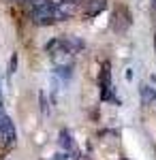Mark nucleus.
Listing matches in <instances>:
<instances>
[{
  "label": "nucleus",
  "mask_w": 156,
  "mask_h": 160,
  "mask_svg": "<svg viewBox=\"0 0 156 160\" xmlns=\"http://www.w3.org/2000/svg\"><path fill=\"white\" fill-rule=\"evenodd\" d=\"M13 143H15V126H13L11 118L0 107V149L11 148Z\"/></svg>",
  "instance_id": "nucleus-3"
},
{
  "label": "nucleus",
  "mask_w": 156,
  "mask_h": 160,
  "mask_svg": "<svg viewBox=\"0 0 156 160\" xmlns=\"http://www.w3.org/2000/svg\"><path fill=\"white\" fill-rule=\"evenodd\" d=\"M122 160H128V158H122Z\"/></svg>",
  "instance_id": "nucleus-12"
},
{
  "label": "nucleus",
  "mask_w": 156,
  "mask_h": 160,
  "mask_svg": "<svg viewBox=\"0 0 156 160\" xmlns=\"http://www.w3.org/2000/svg\"><path fill=\"white\" fill-rule=\"evenodd\" d=\"M98 88H101V98L103 100H113V102H118V98L113 96V88H111V66H109V62H105L103 68H101Z\"/></svg>",
  "instance_id": "nucleus-4"
},
{
  "label": "nucleus",
  "mask_w": 156,
  "mask_h": 160,
  "mask_svg": "<svg viewBox=\"0 0 156 160\" xmlns=\"http://www.w3.org/2000/svg\"><path fill=\"white\" fill-rule=\"evenodd\" d=\"M60 145L66 149V152H71L73 156H77V145H75V141H73L71 132H66V130L60 132Z\"/></svg>",
  "instance_id": "nucleus-7"
},
{
  "label": "nucleus",
  "mask_w": 156,
  "mask_h": 160,
  "mask_svg": "<svg viewBox=\"0 0 156 160\" xmlns=\"http://www.w3.org/2000/svg\"><path fill=\"white\" fill-rule=\"evenodd\" d=\"M152 7H154V9H156V0H152Z\"/></svg>",
  "instance_id": "nucleus-10"
},
{
  "label": "nucleus",
  "mask_w": 156,
  "mask_h": 160,
  "mask_svg": "<svg viewBox=\"0 0 156 160\" xmlns=\"http://www.w3.org/2000/svg\"><path fill=\"white\" fill-rule=\"evenodd\" d=\"M15 66H17V56L13 53L11 62H9V75H13V73H15Z\"/></svg>",
  "instance_id": "nucleus-9"
},
{
  "label": "nucleus",
  "mask_w": 156,
  "mask_h": 160,
  "mask_svg": "<svg viewBox=\"0 0 156 160\" xmlns=\"http://www.w3.org/2000/svg\"><path fill=\"white\" fill-rule=\"evenodd\" d=\"M45 49H47L56 71H71L73 60H75V51L69 47V43L64 38H51Z\"/></svg>",
  "instance_id": "nucleus-1"
},
{
  "label": "nucleus",
  "mask_w": 156,
  "mask_h": 160,
  "mask_svg": "<svg viewBox=\"0 0 156 160\" xmlns=\"http://www.w3.org/2000/svg\"><path fill=\"white\" fill-rule=\"evenodd\" d=\"M79 4H81L84 15H88V17H96L98 13L107 7V0H84V2H79Z\"/></svg>",
  "instance_id": "nucleus-6"
},
{
  "label": "nucleus",
  "mask_w": 156,
  "mask_h": 160,
  "mask_svg": "<svg viewBox=\"0 0 156 160\" xmlns=\"http://www.w3.org/2000/svg\"><path fill=\"white\" fill-rule=\"evenodd\" d=\"M79 11V2L77 0H60V2H56V22H64V19H71L73 15H77Z\"/></svg>",
  "instance_id": "nucleus-5"
},
{
  "label": "nucleus",
  "mask_w": 156,
  "mask_h": 160,
  "mask_svg": "<svg viewBox=\"0 0 156 160\" xmlns=\"http://www.w3.org/2000/svg\"><path fill=\"white\" fill-rule=\"evenodd\" d=\"M0 100H2V94H0Z\"/></svg>",
  "instance_id": "nucleus-11"
},
{
  "label": "nucleus",
  "mask_w": 156,
  "mask_h": 160,
  "mask_svg": "<svg viewBox=\"0 0 156 160\" xmlns=\"http://www.w3.org/2000/svg\"><path fill=\"white\" fill-rule=\"evenodd\" d=\"M30 7V15H32V22L39 26H49L56 22V2L51 0H30L28 2Z\"/></svg>",
  "instance_id": "nucleus-2"
},
{
  "label": "nucleus",
  "mask_w": 156,
  "mask_h": 160,
  "mask_svg": "<svg viewBox=\"0 0 156 160\" xmlns=\"http://www.w3.org/2000/svg\"><path fill=\"white\" fill-rule=\"evenodd\" d=\"M156 100V90L150 86H141V102L143 105H152Z\"/></svg>",
  "instance_id": "nucleus-8"
}]
</instances>
